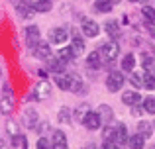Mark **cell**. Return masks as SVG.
<instances>
[{"label": "cell", "mask_w": 155, "mask_h": 149, "mask_svg": "<svg viewBox=\"0 0 155 149\" xmlns=\"http://www.w3.org/2000/svg\"><path fill=\"white\" fill-rule=\"evenodd\" d=\"M71 39V31L63 26H57V28H51L49 34H47V41L51 45H57V47H63L65 43Z\"/></svg>", "instance_id": "obj_2"}, {"label": "cell", "mask_w": 155, "mask_h": 149, "mask_svg": "<svg viewBox=\"0 0 155 149\" xmlns=\"http://www.w3.org/2000/svg\"><path fill=\"white\" fill-rule=\"evenodd\" d=\"M96 112H98L102 124H112L114 122V110H112V106H110V104H100Z\"/></svg>", "instance_id": "obj_21"}, {"label": "cell", "mask_w": 155, "mask_h": 149, "mask_svg": "<svg viewBox=\"0 0 155 149\" xmlns=\"http://www.w3.org/2000/svg\"><path fill=\"white\" fill-rule=\"evenodd\" d=\"M130 114H132L134 118L140 120L141 116L145 114V110H143V106H141V104H136V106H130Z\"/></svg>", "instance_id": "obj_36"}, {"label": "cell", "mask_w": 155, "mask_h": 149, "mask_svg": "<svg viewBox=\"0 0 155 149\" xmlns=\"http://www.w3.org/2000/svg\"><path fill=\"white\" fill-rule=\"evenodd\" d=\"M31 55H34L35 59H39V61H47V59L53 55L51 51V43L49 41H39L38 45L31 49Z\"/></svg>", "instance_id": "obj_10"}, {"label": "cell", "mask_w": 155, "mask_h": 149, "mask_svg": "<svg viewBox=\"0 0 155 149\" xmlns=\"http://www.w3.org/2000/svg\"><path fill=\"white\" fill-rule=\"evenodd\" d=\"M84 35H81L79 31L75 30V28H73L71 30V39H69V47H71L73 49V53H75V57H81V55L84 53V49H87V41H84Z\"/></svg>", "instance_id": "obj_5"}, {"label": "cell", "mask_w": 155, "mask_h": 149, "mask_svg": "<svg viewBox=\"0 0 155 149\" xmlns=\"http://www.w3.org/2000/svg\"><path fill=\"white\" fill-rule=\"evenodd\" d=\"M6 131L10 135H16V134H20V126L14 122V120H8V122H6Z\"/></svg>", "instance_id": "obj_37"}, {"label": "cell", "mask_w": 155, "mask_h": 149, "mask_svg": "<svg viewBox=\"0 0 155 149\" xmlns=\"http://www.w3.org/2000/svg\"><path fill=\"white\" fill-rule=\"evenodd\" d=\"M128 2H132V4H136V2H141V0H128Z\"/></svg>", "instance_id": "obj_45"}, {"label": "cell", "mask_w": 155, "mask_h": 149, "mask_svg": "<svg viewBox=\"0 0 155 149\" xmlns=\"http://www.w3.org/2000/svg\"><path fill=\"white\" fill-rule=\"evenodd\" d=\"M24 39H26V45L30 47V49H34L35 45H38L39 41H41V31H39L38 26H26V30H24Z\"/></svg>", "instance_id": "obj_7"}, {"label": "cell", "mask_w": 155, "mask_h": 149, "mask_svg": "<svg viewBox=\"0 0 155 149\" xmlns=\"http://www.w3.org/2000/svg\"><path fill=\"white\" fill-rule=\"evenodd\" d=\"M51 149H69V141H67V134L61 130H55L51 134Z\"/></svg>", "instance_id": "obj_15"}, {"label": "cell", "mask_w": 155, "mask_h": 149, "mask_svg": "<svg viewBox=\"0 0 155 149\" xmlns=\"http://www.w3.org/2000/svg\"><path fill=\"white\" fill-rule=\"evenodd\" d=\"M34 10L39 12V14H47V12L53 10V2L51 0H35L34 2Z\"/></svg>", "instance_id": "obj_29"}, {"label": "cell", "mask_w": 155, "mask_h": 149, "mask_svg": "<svg viewBox=\"0 0 155 149\" xmlns=\"http://www.w3.org/2000/svg\"><path fill=\"white\" fill-rule=\"evenodd\" d=\"M112 8H114V4L110 0H94V4H92V10L96 14H110Z\"/></svg>", "instance_id": "obj_24"}, {"label": "cell", "mask_w": 155, "mask_h": 149, "mask_svg": "<svg viewBox=\"0 0 155 149\" xmlns=\"http://www.w3.org/2000/svg\"><path fill=\"white\" fill-rule=\"evenodd\" d=\"M0 79H2V67H0Z\"/></svg>", "instance_id": "obj_47"}, {"label": "cell", "mask_w": 155, "mask_h": 149, "mask_svg": "<svg viewBox=\"0 0 155 149\" xmlns=\"http://www.w3.org/2000/svg\"><path fill=\"white\" fill-rule=\"evenodd\" d=\"M22 124L28 128V130H35V126L39 124V114L35 108H26L22 114Z\"/></svg>", "instance_id": "obj_11"}, {"label": "cell", "mask_w": 155, "mask_h": 149, "mask_svg": "<svg viewBox=\"0 0 155 149\" xmlns=\"http://www.w3.org/2000/svg\"><path fill=\"white\" fill-rule=\"evenodd\" d=\"M57 57H59L63 63H71V61H75V59H77L75 53H73V49L69 45H63V47H61V49L57 51Z\"/></svg>", "instance_id": "obj_28"}, {"label": "cell", "mask_w": 155, "mask_h": 149, "mask_svg": "<svg viewBox=\"0 0 155 149\" xmlns=\"http://www.w3.org/2000/svg\"><path fill=\"white\" fill-rule=\"evenodd\" d=\"M143 88L155 90V73H143Z\"/></svg>", "instance_id": "obj_34"}, {"label": "cell", "mask_w": 155, "mask_h": 149, "mask_svg": "<svg viewBox=\"0 0 155 149\" xmlns=\"http://www.w3.org/2000/svg\"><path fill=\"white\" fill-rule=\"evenodd\" d=\"M145 31L149 34L151 39H155V22H145Z\"/></svg>", "instance_id": "obj_39"}, {"label": "cell", "mask_w": 155, "mask_h": 149, "mask_svg": "<svg viewBox=\"0 0 155 149\" xmlns=\"http://www.w3.org/2000/svg\"><path fill=\"white\" fill-rule=\"evenodd\" d=\"M51 90L53 88H51L49 80H39L34 86V92L30 94V100H39V102H41V100H47L51 96Z\"/></svg>", "instance_id": "obj_6"}, {"label": "cell", "mask_w": 155, "mask_h": 149, "mask_svg": "<svg viewBox=\"0 0 155 149\" xmlns=\"http://www.w3.org/2000/svg\"><path fill=\"white\" fill-rule=\"evenodd\" d=\"M98 53L102 55V59H104L106 63H110V65H112V63L116 61L118 57H120V43H118L116 39L104 41L102 45L98 47Z\"/></svg>", "instance_id": "obj_1"}, {"label": "cell", "mask_w": 155, "mask_h": 149, "mask_svg": "<svg viewBox=\"0 0 155 149\" xmlns=\"http://www.w3.org/2000/svg\"><path fill=\"white\" fill-rule=\"evenodd\" d=\"M140 65L145 73H155V57L151 53H143L140 57Z\"/></svg>", "instance_id": "obj_22"}, {"label": "cell", "mask_w": 155, "mask_h": 149, "mask_svg": "<svg viewBox=\"0 0 155 149\" xmlns=\"http://www.w3.org/2000/svg\"><path fill=\"white\" fill-rule=\"evenodd\" d=\"M53 83H55V86L59 88V90H65V92H71V84H73V73H59L53 76Z\"/></svg>", "instance_id": "obj_12"}, {"label": "cell", "mask_w": 155, "mask_h": 149, "mask_svg": "<svg viewBox=\"0 0 155 149\" xmlns=\"http://www.w3.org/2000/svg\"><path fill=\"white\" fill-rule=\"evenodd\" d=\"M88 112H91V104H87V102L79 104V106H77L75 110H73V120L81 124V122H83V120H84V116L88 114Z\"/></svg>", "instance_id": "obj_25"}, {"label": "cell", "mask_w": 155, "mask_h": 149, "mask_svg": "<svg viewBox=\"0 0 155 149\" xmlns=\"http://www.w3.org/2000/svg\"><path fill=\"white\" fill-rule=\"evenodd\" d=\"M0 149H8V145L6 143H0Z\"/></svg>", "instance_id": "obj_44"}, {"label": "cell", "mask_w": 155, "mask_h": 149, "mask_svg": "<svg viewBox=\"0 0 155 149\" xmlns=\"http://www.w3.org/2000/svg\"><path fill=\"white\" fill-rule=\"evenodd\" d=\"M136 67H137V59H136L134 53L122 55V59H120V71H122V73H134Z\"/></svg>", "instance_id": "obj_14"}, {"label": "cell", "mask_w": 155, "mask_h": 149, "mask_svg": "<svg viewBox=\"0 0 155 149\" xmlns=\"http://www.w3.org/2000/svg\"><path fill=\"white\" fill-rule=\"evenodd\" d=\"M14 108H16V100H14V94H12V90H10V86H4V96L0 98V112L2 114H12L14 112Z\"/></svg>", "instance_id": "obj_8"}, {"label": "cell", "mask_w": 155, "mask_h": 149, "mask_svg": "<svg viewBox=\"0 0 155 149\" xmlns=\"http://www.w3.org/2000/svg\"><path fill=\"white\" fill-rule=\"evenodd\" d=\"M100 149H122V145H118L116 141H112V139H110V141H104Z\"/></svg>", "instance_id": "obj_40"}, {"label": "cell", "mask_w": 155, "mask_h": 149, "mask_svg": "<svg viewBox=\"0 0 155 149\" xmlns=\"http://www.w3.org/2000/svg\"><path fill=\"white\" fill-rule=\"evenodd\" d=\"M57 122L59 124H71L73 122V110L69 106H61L57 112Z\"/></svg>", "instance_id": "obj_27"}, {"label": "cell", "mask_w": 155, "mask_h": 149, "mask_svg": "<svg viewBox=\"0 0 155 149\" xmlns=\"http://www.w3.org/2000/svg\"><path fill=\"white\" fill-rule=\"evenodd\" d=\"M141 16H143L145 22H155V8L149 6V4H145V6L141 8Z\"/></svg>", "instance_id": "obj_33"}, {"label": "cell", "mask_w": 155, "mask_h": 149, "mask_svg": "<svg viewBox=\"0 0 155 149\" xmlns=\"http://www.w3.org/2000/svg\"><path fill=\"white\" fill-rule=\"evenodd\" d=\"M83 149H98V147H96V143H92V141H91V143H87V145H84Z\"/></svg>", "instance_id": "obj_43"}, {"label": "cell", "mask_w": 155, "mask_h": 149, "mask_svg": "<svg viewBox=\"0 0 155 149\" xmlns=\"http://www.w3.org/2000/svg\"><path fill=\"white\" fill-rule=\"evenodd\" d=\"M141 2H145V0H141Z\"/></svg>", "instance_id": "obj_49"}, {"label": "cell", "mask_w": 155, "mask_h": 149, "mask_svg": "<svg viewBox=\"0 0 155 149\" xmlns=\"http://www.w3.org/2000/svg\"><path fill=\"white\" fill-rule=\"evenodd\" d=\"M35 73H38V76H39L41 80H47V75H49V71H47V69H38Z\"/></svg>", "instance_id": "obj_42"}, {"label": "cell", "mask_w": 155, "mask_h": 149, "mask_svg": "<svg viewBox=\"0 0 155 149\" xmlns=\"http://www.w3.org/2000/svg\"><path fill=\"white\" fill-rule=\"evenodd\" d=\"M35 130H38L39 134L43 135V131H47V130H49V124H47V122H43V124H38V126H35Z\"/></svg>", "instance_id": "obj_41"}, {"label": "cell", "mask_w": 155, "mask_h": 149, "mask_svg": "<svg viewBox=\"0 0 155 149\" xmlns=\"http://www.w3.org/2000/svg\"><path fill=\"white\" fill-rule=\"evenodd\" d=\"M149 149H155V143H153V145H151V147H149Z\"/></svg>", "instance_id": "obj_48"}, {"label": "cell", "mask_w": 155, "mask_h": 149, "mask_svg": "<svg viewBox=\"0 0 155 149\" xmlns=\"http://www.w3.org/2000/svg\"><path fill=\"white\" fill-rule=\"evenodd\" d=\"M130 84H132L134 88H137V90L143 88V73H136V71L130 73Z\"/></svg>", "instance_id": "obj_32"}, {"label": "cell", "mask_w": 155, "mask_h": 149, "mask_svg": "<svg viewBox=\"0 0 155 149\" xmlns=\"http://www.w3.org/2000/svg\"><path fill=\"white\" fill-rule=\"evenodd\" d=\"M141 94L140 90H124L122 92V104L126 106H136V104H141Z\"/></svg>", "instance_id": "obj_18"}, {"label": "cell", "mask_w": 155, "mask_h": 149, "mask_svg": "<svg viewBox=\"0 0 155 149\" xmlns=\"http://www.w3.org/2000/svg\"><path fill=\"white\" fill-rule=\"evenodd\" d=\"M12 147H16V149H28V138L24 134L12 135Z\"/></svg>", "instance_id": "obj_31"}, {"label": "cell", "mask_w": 155, "mask_h": 149, "mask_svg": "<svg viewBox=\"0 0 155 149\" xmlns=\"http://www.w3.org/2000/svg\"><path fill=\"white\" fill-rule=\"evenodd\" d=\"M128 138H130V131H128V126L124 122H118L114 126V141L118 145H126L128 143Z\"/></svg>", "instance_id": "obj_13"}, {"label": "cell", "mask_w": 155, "mask_h": 149, "mask_svg": "<svg viewBox=\"0 0 155 149\" xmlns=\"http://www.w3.org/2000/svg\"><path fill=\"white\" fill-rule=\"evenodd\" d=\"M35 149H51V139H47L45 135H41V138L38 139V143H35Z\"/></svg>", "instance_id": "obj_38"}, {"label": "cell", "mask_w": 155, "mask_h": 149, "mask_svg": "<svg viewBox=\"0 0 155 149\" xmlns=\"http://www.w3.org/2000/svg\"><path fill=\"white\" fill-rule=\"evenodd\" d=\"M87 67L91 71H100L104 67V59H102V55L98 53V49L91 51V53L87 55Z\"/></svg>", "instance_id": "obj_16"}, {"label": "cell", "mask_w": 155, "mask_h": 149, "mask_svg": "<svg viewBox=\"0 0 155 149\" xmlns=\"http://www.w3.org/2000/svg\"><path fill=\"white\" fill-rule=\"evenodd\" d=\"M126 145H128L130 149H145V138L136 131L134 135L128 138V143H126Z\"/></svg>", "instance_id": "obj_26"}, {"label": "cell", "mask_w": 155, "mask_h": 149, "mask_svg": "<svg viewBox=\"0 0 155 149\" xmlns=\"http://www.w3.org/2000/svg\"><path fill=\"white\" fill-rule=\"evenodd\" d=\"M104 31L110 35V39H116L122 35V28H120V22L118 20H108V22L104 24Z\"/></svg>", "instance_id": "obj_19"}, {"label": "cell", "mask_w": 155, "mask_h": 149, "mask_svg": "<svg viewBox=\"0 0 155 149\" xmlns=\"http://www.w3.org/2000/svg\"><path fill=\"white\" fill-rule=\"evenodd\" d=\"M65 67H67V63H63L57 55H51V57L47 59V71H49V73H55V75L65 73Z\"/></svg>", "instance_id": "obj_20"}, {"label": "cell", "mask_w": 155, "mask_h": 149, "mask_svg": "<svg viewBox=\"0 0 155 149\" xmlns=\"http://www.w3.org/2000/svg\"><path fill=\"white\" fill-rule=\"evenodd\" d=\"M106 88H108V92H112V94H116V92H120L122 88H124L126 84V76L122 71H110L108 75H106Z\"/></svg>", "instance_id": "obj_3"}, {"label": "cell", "mask_w": 155, "mask_h": 149, "mask_svg": "<svg viewBox=\"0 0 155 149\" xmlns=\"http://www.w3.org/2000/svg\"><path fill=\"white\" fill-rule=\"evenodd\" d=\"M136 131H137L140 135H143L145 139H147V138H151V135H153V124H151V122H147V120H140V122H137Z\"/></svg>", "instance_id": "obj_23"}, {"label": "cell", "mask_w": 155, "mask_h": 149, "mask_svg": "<svg viewBox=\"0 0 155 149\" xmlns=\"http://www.w3.org/2000/svg\"><path fill=\"white\" fill-rule=\"evenodd\" d=\"M81 124H83L84 130H88V131H96V130H100V128H102V120H100V116H98V112H96V110H91V112H88Z\"/></svg>", "instance_id": "obj_9"}, {"label": "cell", "mask_w": 155, "mask_h": 149, "mask_svg": "<svg viewBox=\"0 0 155 149\" xmlns=\"http://www.w3.org/2000/svg\"><path fill=\"white\" fill-rule=\"evenodd\" d=\"M16 12H18V16H20V18H24V20L34 18V14H35L34 4H30L28 0H22V2L16 4Z\"/></svg>", "instance_id": "obj_17"}, {"label": "cell", "mask_w": 155, "mask_h": 149, "mask_svg": "<svg viewBox=\"0 0 155 149\" xmlns=\"http://www.w3.org/2000/svg\"><path fill=\"white\" fill-rule=\"evenodd\" d=\"M141 106H143L145 114H149V116H155V96H153V94L145 96V98L141 100Z\"/></svg>", "instance_id": "obj_30"}, {"label": "cell", "mask_w": 155, "mask_h": 149, "mask_svg": "<svg viewBox=\"0 0 155 149\" xmlns=\"http://www.w3.org/2000/svg\"><path fill=\"white\" fill-rule=\"evenodd\" d=\"M81 31L87 39H92V37H98L100 35V24L92 18H83L81 20Z\"/></svg>", "instance_id": "obj_4"}, {"label": "cell", "mask_w": 155, "mask_h": 149, "mask_svg": "<svg viewBox=\"0 0 155 149\" xmlns=\"http://www.w3.org/2000/svg\"><path fill=\"white\" fill-rule=\"evenodd\" d=\"M110 2H112V4H118V2H122V0H110Z\"/></svg>", "instance_id": "obj_46"}, {"label": "cell", "mask_w": 155, "mask_h": 149, "mask_svg": "<svg viewBox=\"0 0 155 149\" xmlns=\"http://www.w3.org/2000/svg\"><path fill=\"white\" fill-rule=\"evenodd\" d=\"M102 139H104V141H110V139L114 141V126L106 124V126L102 128Z\"/></svg>", "instance_id": "obj_35"}]
</instances>
